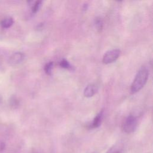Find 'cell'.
<instances>
[{
  "label": "cell",
  "mask_w": 153,
  "mask_h": 153,
  "mask_svg": "<svg viewBox=\"0 0 153 153\" xmlns=\"http://www.w3.org/2000/svg\"><path fill=\"white\" fill-rule=\"evenodd\" d=\"M149 71L146 67H142L137 72L131 84L130 91L132 94L140 91L145 85L148 79Z\"/></svg>",
  "instance_id": "obj_1"
},
{
  "label": "cell",
  "mask_w": 153,
  "mask_h": 153,
  "mask_svg": "<svg viewBox=\"0 0 153 153\" xmlns=\"http://www.w3.org/2000/svg\"><path fill=\"white\" fill-rule=\"evenodd\" d=\"M137 126V120L134 115H128L123 124V129L124 132L130 133L135 131Z\"/></svg>",
  "instance_id": "obj_2"
},
{
  "label": "cell",
  "mask_w": 153,
  "mask_h": 153,
  "mask_svg": "<svg viewBox=\"0 0 153 153\" xmlns=\"http://www.w3.org/2000/svg\"><path fill=\"white\" fill-rule=\"evenodd\" d=\"M98 91V87L94 84H91L88 85L84 89V95L86 97H90L93 96Z\"/></svg>",
  "instance_id": "obj_5"
},
{
  "label": "cell",
  "mask_w": 153,
  "mask_h": 153,
  "mask_svg": "<svg viewBox=\"0 0 153 153\" xmlns=\"http://www.w3.org/2000/svg\"><path fill=\"white\" fill-rule=\"evenodd\" d=\"M60 66L65 69H71V66L69 64V63L68 62V60H66V59H63L60 61Z\"/></svg>",
  "instance_id": "obj_10"
},
{
  "label": "cell",
  "mask_w": 153,
  "mask_h": 153,
  "mask_svg": "<svg viewBox=\"0 0 153 153\" xmlns=\"http://www.w3.org/2000/svg\"><path fill=\"white\" fill-rule=\"evenodd\" d=\"M95 26L97 28V30H100L102 29V26H103V23L102 21L101 20V19L100 18H96L95 19Z\"/></svg>",
  "instance_id": "obj_11"
},
{
  "label": "cell",
  "mask_w": 153,
  "mask_h": 153,
  "mask_svg": "<svg viewBox=\"0 0 153 153\" xmlns=\"http://www.w3.org/2000/svg\"><path fill=\"white\" fill-rule=\"evenodd\" d=\"M120 50L119 49H113L108 51L105 53L103 57L102 62L105 64H109L115 62L120 55Z\"/></svg>",
  "instance_id": "obj_3"
},
{
  "label": "cell",
  "mask_w": 153,
  "mask_h": 153,
  "mask_svg": "<svg viewBox=\"0 0 153 153\" xmlns=\"http://www.w3.org/2000/svg\"><path fill=\"white\" fill-rule=\"evenodd\" d=\"M25 55L22 52H16L10 56L8 59V63L12 66L17 65L20 63L24 59Z\"/></svg>",
  "instance_id": "obj_4"
},
{
  "label": "cell",
  "mask_w": 153,
  "mask_h": 153,
  "mask_svg": "<svg viewBox=\"0 0 153 153\" xmlns=\"http://www.w3.org/2000/svg\"><path fill=\"white\" fill-rule=\"evenodd\" d=\"M41 3H42L41 1H36L33 4V6L32 7V13H36L39 10V8H40V7L41 5Z\"/></svg>",
  "instance_id": "obj_9"
},
{
  "label": "cell",
  "mask_w": 153,
  "mask_h": 153,
  "mask_svg": "<svg viewBox=\"0 0 153 153\" xmlns=\"http://www.w3.org/2000/svg\"><path fill=\"white\" fill-rule=\"evenodd\" d=\"M107 153H121V151L117 148H112L110 149Z\"/></svg>",
  "instance_id": "obj_12"
},
{
  "label": "cell",
  "mask_w": 153,
  "mask_h": 153,
  "mask_svg": "<svg viewBox=\"0 0 153 153\" xmlns=\"http://www.w3.org/2000/svg\"><path fill=\"white\" fill-rule=\"evenodd\" d=\"M13 19L11 17H7L4 19L1 23V26L4 28H8L13 24Z\"/></svg>",
  "instance_id": "obj_7"
},
{
  "label": "cell",
  "mask_w": 153,
  "mask_h": 153,
  "mask_svg": "<svg viewBox=\"0 0 153 153\" xmlns=\"http://www.w3.org/2000/svg\"><path fill=\"white\" fill-rule=\"evenodd\" d=\"M53 66V63L52 62H50L45 65L44 71H45V72L47 74H48V75H51V74Z\"/></svg>",
  "instance_id": "obj_8"
},
{
  "label": "cell",
  "mask_w": 153,
  "mask_h": 153,
  "mask_svg": "<svg viewBox=\"0 0 153 153\" xmlns=\"http://www.w3.org/2000/svg\"><path fill=\"white\" fill-rule=\"evenodd\" d=\"M102 117H103V111H101L94 117L92 123L90 126V128H94L99 127V126L101 124Z\"/></svg>",
  "instance_id": "obj_6"
}]
</instances>
